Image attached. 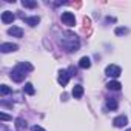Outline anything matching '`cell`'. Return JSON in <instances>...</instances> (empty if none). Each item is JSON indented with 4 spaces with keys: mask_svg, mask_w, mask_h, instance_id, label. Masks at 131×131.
<instances>
[{
    "mask_svg": "<svg viewBox=\"0 0 131 131\" xmlns=\"http://www.w3.org/2000/svg\"><path fill=\"white\" fill-rule=\"evenodd\" d=\"M0 94H2V96H8V94H11V88L6 86V85H2V86H0Z\"/></svg>",
    "mask_w": 131,
    "mask_h": 131,
    "instance_id": "19",
    "label": "cell"
},
{
    "mask_svg": "<svg viewBox=\"0 0 131 131\" xmlns=\"http://www.w3.org/2000/svg\"><path fill=\"white\" fill-rule=\"evenodd\" d=\"M116 34H128V28H117Z\"/></svg>",
    "mask_w": 131,
    "mask_h": 131,
    "instance_id": "20",
    "label": "cell"
},
{
    "mask_svg": "<svg viewBox=\"0 0 131 131\" xmlns=\"http://www.w3.org/2000/svg\"><path fill=\"white\" fill-rule=\"evenodd\" d=\"M0 119H2V120H9L11 117L8 114H5V113H0Z\"/></svg>",
    "mask_w": 131,
    "mask_h": 131,
    "instance_id": "22",
    "label": "cell"
},
{
    "mask_svg": "<svg viewBox=\"0 0 131 131\" xmlns=\"http://www.w3.org/2000/svg\"><path fill=\"white\" fill-rule=\"evenodd\" d=\"M126 123H128V119H126V116H117V117L113 120V125H114L116 128H123Z\"/></svg>",
    "mask_w": 131,
    "mask_h": 131,
    "instance_id": "7",
    "label": "cell"
},
{
    "mask_svg": "<svg viewBox=\"0 0 131 131\" xmlns=\"http://www.w3.org/2000/svg\"><path fill=\"white\" fill-rule=\"evenodd\" d=\"M29 26H36V25H39V22H40V17H37V16H34V17H25L23 19Z\"/></svg>",
    "mask_w": 131,
    "mask_h": 131,
    "instance_id": "12",
    "label": "cell"
},
{
    "mask_svg": "<svg viewBox=\"0 0 131 131\" xmlns=\"http://www.w3.org/2000/svg\"><path fill=\"white\" fill-rule=\"evenodd\" d=\"M70 73L67 71V70H62L60 73H59V77H57V82L62 85V86H65V85H68V80H70Z\"/></svg>",
    "mask_w": 131,
    "mask_h": 131,
    "instance_id": "5",
    "label": "cell"
},
{
    "mask_svg": "<svg viewBox=\"0 0 131 131\" xmlns=\"http://www.w3.org/2000/svg\"><path fill=\"white\" fill-rule=\"evenodd\" d=\"M59 43L62 45V48L65 51H68V52H74L79 49L80 46V42H79V37L74 34V32H63V36L60 37Z\"/></svg>",
    "mask_w": 131,
    "mask_h": 131,
    "instance_id": "1",
    "label": "cell"
},
{
    "mask_svg": "<svg viewBox=\"0 0 131 131\" xmlns=\"http://www.w3.org/2000/svg\"><path fill=\"white\" fill-rule=\"evenodd\" d=\"M79 67H80L82 70H88V68L91 67V60H90V57H82V59L79 60Z\"/></svg>",
    "mask_w": 131,
    "mask_h": 131,
    "instance_id": "11",
    "label": "cell"
},
{
    "mask_svg": "<svg viewBox=\"0 0 131 131\" xmlns=\"http://www.w3.org/2000/svg\"><path fill=\"white\" fill-rule=\"evenodd\" d=\"M16 128H17V131H25L26 129V122L20 117L16 119Z\"/></svg>",
    "mask_w": 131,
    "mask_h": 131,
    "instance_id": "14",
    "label": "cell"
},
{
    "mask_svg": "<svg viewBox=\"0 0 131 131\" xmlns=\"http://www.w3.org/2000/svg\"><path fill=\"white\" fill-rule=\"evenodd\" d=\"M14 19H16V16L11 13V11H5V13H2V22L3 23H13L14 22Z\"/></svg>",
    "mask_w": 131,
    "mask_h": 131,
    "instance_id": "8",
    "label": "cell"
},
{
    "mask_svg": "<svg viewBox=\"0 0 131 131\" xmlns=\"http://www.w3.org/2000/svg\"><path fill=\"white\" fill-rule=\"evenodd\" d=\"M17 67H20L22 70H25L26 73H29V71H32L34 70V67L31 63H28V62H20V63H17Z\"/></svg>",
    "mask_w": 131,
    "mask_h": 131,
    "instance_id": "15",
    "label": "cell"
},
{
    "mask_svg": "<svg viewBox=\"0 0 131 131\" xmlns=\"http://www.w3.org/2000/svg\"><path fill=\"white\" fill-rule=\"evenodd\" d=\"M25 77H26V71L22 70L20 67H17V65H16V68H14L13 73H11V79H13L14 82H23Z\"/></svg>",
    "mask_w": 131,
    "mask_h": 131,
    "instance_id": "2",
    "label": "cell"
},
{
    "mask_svg": "<svg viewBox=\"0 0 131 131\" xmlns=\"http://www.w3.org/2000/svg\"><path fill=\"white\" fill-rule=\"evenodd\" d=\"M23 91H25L26 94H29V96H32V94L36 93V90H34V85H32V83H25Z\"/></svg>",
    "mask_w": 131,
    "mask_h": 131,
    "instance_id": "16",
    "label": "cell"
},
{
    "mask_svg": "<svg viewBox=\"0 0 131 131\" xmlns=\"http://www.w3.org/2000/svg\"><path fill=\"white\" fill-rule=\"evenodd\" d=\"M106 106H108V110H117V100L116 99H108Z\"/></svg>",
    "mask_w": 131,
    "mask_h": 131,
    "instance_id": "17",
    "label": "cell"
},
{
    "mask_svg": "<svg viewBox=\"0 0 131 131\" xmlns=\"http://www.w3.org/2000/svg\"><path fill=\"white\" fill-rule=\"evenodd\" d=\"M105 74L108 77L116 79V77H119L122 74V70H120V67H117V65H108V67L105 68Z\"/></svg>",
    "mask_w": 131,
    "mask_h": 131,
    "instance_id": "3",
    "label": "cell"
},
{
    "mask_svg": "<svg viewBox=\"0 0 131 131\" xmlns=\"http://www.w3.org/2000/svg\"><path fill=\"white\" fill-rule=\"evenodd\" d=\"M22 5H23L25 8H36V6H37V2H32V0H23Z\"/></svg>",
    "mask_w": 131,
    "mask_h": 131,
    "instance_id": "18",
    "label": "cell"
},
{
    "mask_svg": "<svg viewBox=\"0 0 131 131\" xmlns=\"http://www.w3.org/2000/svg\"><path fill=\"white\" fill-rule=\"evenodd\" d=\"M108 90H113V91H119L120 88H122V85H120V82H117V80H111V82H108Z\"/></svg>",
    "mask_w": 131,
    "mask_h": 131,
    "instance_id": "13",
    "label": "cell"
},
{
    "mask_svg": "<svg viewBox=\"0 0 131 131\" xmlns=\"http://www.w3.org/2000/svg\"><path fill=\"white\" fill-rule=\"evenodd\" d=\"M8 34L13 36V37H23V29L19 28V26H13L8 29Z\"/></svg>",
    "mask_w": 131,
    "mask_h": 131,
    "instance_id": "9",
    "label": "cell"
},
{
    "mask_svg": "<svg viewBox=\"0 0 131 131\" xmlns=\"http://www.w3.org/2000/svg\"><path fill=\"white\" fill-rule=\"evenodd\" d=\"M31 131H45V129L39 125H34V126H31Z\"/></svg>",
    "mask_w": 131,
    "mask_h": 131,
    "instance_id": "21",
    "label": "cell"
},
{
    "mask_svg": "<svg viewBox=\"0 0 131 131\" xmlns=\"http://www.w3.org/2000/svg\"><path fill=\"white\" fill-rule=\"evenodd\" d=\"M19 49V46L16 45V43H2L0 45V51L2 52H13V51H17Z\"/></svg>",
    "mask_w": 131,
    "mask_h": 131,
    "instance_id": "6",
    "label": "cell"
},
{
    "mask_svg": "<svg viewBox=\"0 0 131 131\" xmlns=\"http://www.w3.org/2000/svg\"><path fill=\"white\" fill-rule=\"evenodd\" d=\"M82 96H83V86L82 85H76L73 88V97L74 99H80Z\"/></svg>",
    "mask_w": 131,
    "mask_h": 131,
    "instance_id": "10",
    "label": "cell"
},
{
    "mask_svg": "<svg viewBox=\"0 0 131 131\" xmlns=\"http://www.w3.org/2000/svg\"><path fill=\"white\" fill-rule=\"evenodd\" d=\"M126 131H131V129H126Z\"/></svg>",
    "mask_w": 131,
    "mask_h": 131,
    "instance_id": "23",
    "label": "cell"
},
{
    "mask_svg": "<svg viewBox=\"0 0 131 131\" xmlns=\"http://www.w3.org/2000/svg\"><path fill=\"white\" fill-rule=\"evenodd\" d=\"M62 22L65 23V25H68V26H74L76 25V17H74V14L73 13H63L62 14Z\"/></svg>",
    "mask_w": 131,
    "mask_h": 131,
    "instance_id": "4",
    "label": "cell"
}]
</instances>
